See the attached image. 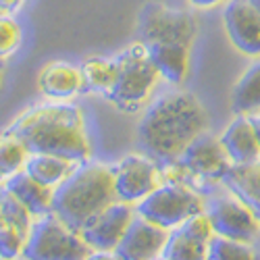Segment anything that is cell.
<instances>
[{
    "label": "cell",
    "mask_w": 260,
    "mask_h": 260,
    "mask_svg": "<svg viewBox=\"0 0 260 260\" xmlns=\"http://www.w3.org/2000/svg\"><path fill=\"white\" fill-rule=\"evenodd\" d=\"M208 127V115L200 100L189 92H171L146 108L138 125L142 154L158 167L173 165L183 150Z\"/></svg>",
    "instance_id": "cell-1"
},
{
    "label": "cell",
    "mask_w": 260,
    "mask_h": 260,
    "mask_svg": "<svg viewBox=\"0 0 260 260\" xmlns=\"http://www.w3.org/2000/svg\"><path fill=\"white\" fill-rule=\"evenodd\" d=\"M5 132L17 136L29 154H54L75 162H88L92 156L83 113L67 100H54L29 108Z\"/></svg>",
    "instance_id": "cell-2"
},
{
    "label": "cell",
    "mask_w": 260,
    "mask_h": 260,
    "mask_svg": "<svg viewBox=\"0 0 260 260\" xmlns=\"http://www.w3.org/2000/svg\"><path fill=\"white\" fill-rule=\"evenodd\" d=\"M117 202L113 167L102 162H79L52 193V214L79 233L98 212Z\"/></svg>",
    "instance_id": "cell-3"
},
{
    "label": "cell",
    "mask_w": 260,
    "mask_h": 260,
    "mask_svg": "<svg viewBox=\"0 0 260 260\" xmlns=\"http://www.w3.org/2000/svg\"><path fill=\"white\" fill-rule=\"evenodd\" d=\"M117 58V81L104 98L111 100L119 111L134 113L142 108L160 79L156 67L148 56L142 42H134Z\"/></svg>",
    "instance_id": "cell-4"
},
{
    "label": "cell",
    "mask_w": 260,
    "mask_h": 260,
    "mask_svg": "<svg viewBox=\"0 0 260 260\" xmlns=\"http://www.w3.org/2000/svg\"><path fill=\"white\" fill-rule=\"evenodd\" d=\"M231 167L221 140L204 132L191 140L175 162L160 167V171L162 181H181L193 187V183H221Z\"/></svg>",
    "instance_id": "cell-5"
},
{
    "label": "cell",
    "mask_w": 260,
    "mask_h": 260,
    "mask_svg": "<svg viewBox=\"0 0 260 260\" xmlns=\"http://www.w3.org/2000/svg\"><path fill=\"white\" fill-rule=\"evenodd\" d=\"M90 252L81 235L50 212L31 223L21 256L25 260H85Z\"/></svg>",
    "instance_id": "cell-6"
},
{
    "label": "cell",
    "mask_w": 260,
    "mask_h": 260,
    "mask_svg": "<svg viewBox=\"0 0 260 260\" xmlns=\"http://www.w3.org/2000/svg\"><path fill=\"white\" fill-rule=\"evenodd\" d=\"M206 200L191 185L181 181H162L152 193L138 202L136 214L165 229L179 227L191 214L202 212Z\"/></svg>",
    "instance_id": "cell-7"
},
{
    "label": "cell",
    "mask_w": 260,
    "mask_h": 260,
    "mask_svg": "<svg viewBox=\"0 0 260 260\" xmlns=\"http://www.w3.org/2000/svg\"><path fill=\"white\" fill-rule=\"evenodd\" d=\"M198 34L196 19L183 9H173L160 3H148L138 17V40L142 44L169 42L191 46Z\"/></svg>",
    "instance_id": "cell-8"
},
{
    "label": "cell",
    "mask_w": 260,
    "mask_h": 260,
    "mask_svg": "<svg viewBox=\"0 0 260 260\" xmlns=\"http://www.w3.org/2000/svg\"><path fill=\"white\" fill-rule=\"evenodd\" d=\"M204 210L212 223L214 235L252 244L256 240V235L260 233V223L256 219V214L233 191L206 200Z\"/></svg>",
    "instance_id": "cell-9"
},
{
    "label": "cell",
    "mask_w": 260,
    "mask_h": 260,
    "mask_svg": "<svg viewBox=\"0 0 260 260\" xmlns=\"http://www.w3.org/2000/svg\"><path fill=\"white\" fill-rule=\"evenodd\" d=\"M113 179L117 200L136 204L162 183V171L146 154H129L113 167Z\"/></svg>",
    "instance_id": "cell-10"
},
{
    "label": "cell",
    "mask_w": 260,
    "mask_h": 260,
    "mask_svg": "<svg viewBox=\"0 0 260 260\" xmlns=\"http://www.w3.org/2000/svg\"><path fill=\"white\" fill-rule=\"evenodd\" d=\"M134 216H136V208L132 204L117 200L111 206H106L102 212H98L94 219L79 231V235L92 250L115 252V248L123 240L129 223L134 221Z\"/></svg>",
    "instance_id": "cell-11"
},
{
    "label": "cell",
    "mask_w": 260,
    "mask_h": 260,
    "mask_svg": "<svg viewBox=\"0 0 260 260\" xmlns=\"http://www.w3.org/2000/svg\"><path fill=\"white\" fill-rule=\"evenodd\" d=\"M223 23L237 50L260 56V11L250 0H229L223 11Z\"/></svg>",
    "instance_id": "cell-12"
},
{
    "label": "cell",
    "mask_w": 260,
    "mask_h": 260,
    "mask_svg": "<svg viewBox=\"0 0 260 260\" xmlns=\"http://www.w3.org/2000/svg\"><path fill=\"white\" fill-rule=\"evenodd\" d=\"M169 240V229L150 223L144 216L136 214L129 223L123 240L115 248L119 260H152L160 256Z\"/></svg>",
    "instance_id": "cell-13"
},
{
    "label": "cell",
    "mask_w": 260,
    "mask_h": 260,
    "mask_svg": "<svg viewBox=\"0 0 260 260\" xmlns=\"http://www.w3.org/2000/svg\"><path fill=\"white\" fill-rule=\"evenodd\" d=\"M219 140L233 165H250L260 160V138L252 117L237 115Z\"/></svg>",
    "instance_id": "cell-14"
},
{
    "label": "cell",
    "mask_w": 260,
    "mask_h": 260,
    "mask_svg": "<svg viewBox=\"0 0 260 260\" xmlns=\"http://www.w3.org/2000/svg\"><path fill=\"white\" fill-rule=\"evenodd\" d=\"M38 85L42 94L50 100H71L83 92L81 69L69 62H50L42 69Z\"/></svg>",
    "instance_id": "cell-15"
},
{
    "label": "cell",
    "mask_w": 260,
    "mask_h": 260,
    "mask_svg": "<svg viewBox=\"0 0 260 260\" xmlns=\"http://www.w3.org/2000/svg\"><path fill=\"white\" fill-rule=\"evenodd\" d=\"M148 50V56L156 67L160 79L179 85L185 81L189 71V48L185 44H169V42H152L144 44Z\"/></svg>",
    "instance_id": "cell-16"
},
{
    "label": "cell",
    "mask_w": 260,
    "mask_h": 260,
    "mask_svg": "<svg viewBox=\"0 0 260 260\" xmlns=\"http://www.w3.org/2000/svg\"><path fill=\"white\" fill-rule=\"evenodd\" d=\"M7 189L13 196L23 204L31 216H46L52 212V193L54 187H48L44 183L36 181L34 177H29L27 173L21 169L15 175H11L5 181Z\"/></svg>",
    "instance_id": "cell-17"
},
{
    "label": "cell",
    "mask_w": 260,
    "mask_h": 260,
    "mask_svg": "<svg viewBox=\"0 0 260 260\" xmlns=\"http://www.w3.org/2000/svg\"><path fill=\"white\" fill-rule=\"evenodd\" d=\"M231 108L235 115H260V58L254 60L237 79L231 92Z\"/></svg>",
    "instance_id": "cell-18"
},
{
    "label": "cell",
    "mask_w": 260,
    "mask_h": 260,
    "mask_svg": "<svg viewBox=\"0 0 260 260\" xmlns=\"http://www.w3.org/2000/svg\"><path fill=\"white\" fill-rule=\"evenodd\" d=\"M79 167V162L69 160V158H60L54 154H29L23 171L36 181L44 183L48 187H56L62 183L71 173Z\"/></svg>",
    "instance_id": "cell-19"
},
{
    "label": "cell",
    "mask_w": 260,
    "mask_h": 260,
    "mask_svg": "<svg viewBox=\"0 0 260 260\" xmlns=\"http://www.w3.org/2000/svg\"><path fill=\"white\" fill-rule=\"evenodd\" d=\"M221 183L235 196H240L250 208L260 206V160L250 165H233Z\"/></svg>",
    "instance_id": "cell-20"
},
{
    "label": "cell",
    "mask_w": 260,
    "mask_h": 260,
    "mask_svg": "<svg viewBox=\"0 0 260 260\" xmlns=\"http://www.w3.org/2000/svg\"><path fill=\"white\" fill-rule=\"evenodd\" d=\"M79 69L83 77V92H96L106 96L117 81V58L94 56L85 60Z\"/></svg>",
    "instance_id": "cell-21"
},
{
    "label": "cell",
    "mask_w": 260,
    "mask_h": 260,
    "mask_svg": "<svg viewBox=\"0 0 260 260\" xmlns=\"http://www.w3.org/2000/svg\"><path fill=\"white\" fill-rule=\"evenodd\" d=\"M29 150L17 136L3 132L0 134V183H5L11 175L25 167Z\"/></svg>",
    "instance_id": "cell-22"
},
{
    "label": "cell",
    "mask_w": 260,
    "mask_h": 260,
    "mask_svg": "<svg viewBox=\"0 0 260 260\" xmlns=\"http://www.w3.org/2000/svg\"><path fill=\"white\" fill-rule=\"evenodd\" d=\"M208 244L185 235L179 227L169 233V240L160 252L167 260H206Z\"/></svg>",
    "instance_id": "cell-23"
},
{
    "label": "cell",
    "mask_w": 260,
    "mask_h": 260,
    "mask_svg": "<svg viewBox=\"0 0 260 260\" xmlns=\"http://www.w3.org/2000/svg\"><path fill=\"white\" fill-rule=\"evenodd\" d=\"M206 260H256V254L246 242L212 235V240L208 242Z\"/></svg>",
    "instance_id": "cell-24"
},
{
    "label": "cell",
    "mask_w": 260,
    "mask_h": 260,
    "mask_svg": "<svg viewBox=\"0 0 260 260\" xmlns=\"http://www.w3.org/2000/svg\"><path fill=\"white\" fill-rule=\"evenodd\" d=\"M0 216H3L7 223H11L13 227H17L25 237L29 235V229H31V214H29V210L7 189V185H0Z\"/></svg>",
    "instance_id": "cell-25"
},
{
    "label": "cell",
    "mask_w": 260,
    "mask_h": 260,
    "mask_svg": "<svg viewBox=\"0 0 260 260\" xmlns=\"http://www.w3.org/2000/svg\"><path fill=\"white\" fill-rule=\"evenodd\" d=\"M23 40L19 21L13 15L0 13V58L7 60L11 54H15Z\"/></svg>",
    "instance_id": "cell-26"
},
{
    "label": "cell",
    "mask_w": 260,
    "mask_h": 260,
    "mask_svg": "<svg viewBox=\"0 0 260 260\" xmlns=\"http://www.w3.org/2000/svg\"><path fill=\"white\" fill-rule=\"evenodd\" d=\"M27 237L21 233L17 227H13L11 223H7L3 216H0V258L3 260H15L23 252Z\"/></svg>",
    "instance_id": "cell-27"
},
{
    "label": "cell",
    "mask_w": 260,
    "mask_h": 260,
    "mask_svg": "<svg viewBox=\"0 0 260 260\" xmlns=\"http://www.w3.org/2000/svg\"><path fill=\"white\" fill-rule=\"evenodd\" d=\"M179 229H181L185 235L193 237V240H198V242H204V244H208V242L212 240V235H214V229H212V223H210V219H208L206 210L191 214L187 221H183V223L179 225Z\"/></svg>",
    "instance_id": "cell-28"
},
{
    "label": "cell",
    "mask_w": 260,
    "mask_h": 260,
    "mask_svg": "<svg viewBox=\"0 0 260 260\" xmlns=\"http://www.w3.org/2000/svg\"><path fill=\"white\" fill-rule=\"evenodd\" d=\"M25 0H0V13L5 15H15L21 7H23Z\"/></svg>",
    "instance_id": "cell-29"
},
{
    "label": "cell",
    "mask_w": 260,
    "mask_h": 260,
    "mask_svg": "<svg viewBox=\"0 0 260 260\" xmlns=\"http://www.w3.org/2000/svg\"><path fill=\"white\" fill-rule=\"evenodd\" d=\"M85 260H119V256L115 252H108V250H92Z\"/></svg>",
    "instance_id": "cell-30"
},
{
    "label": "cell",
    "mask_w": 260,
    "mask_h": 260,
    "mask_svg": "<svg viewBox=\"0 0 260 260\" xmlns=\"http://www.w3.org/2000/svg\"><path fill=\"white\" fill-rule=\"evenodd\" d=\"M191 7H198V9H212L216 5H221L223 0H187Z\"/></svg>",
    "instance_id": "cell-31"
},
{
    "label": "cell",
    "mask_w": 260,
    "mask_h": 260,
    "mask_svg": "<svg viewBox=\"0 0 260 260\" xmlns=\"http://www.w3.org/2000/svg\"><path fill=\"white\" fill-rule=\"evenodd\" d=\"M252 121H254V127H256V132H258V138H260V115L252 117Z\"/></svg>",
    "instance_id": "cell-32"
},
{
    "label": "cell",
    "mask_w": 260,
    "mask_h": 260,
    "mask_svg": "<svg viewBox=\"0 0 260 260\" xmlns=\"http://www.w3.org/2000/svg\"><path fill=\"white\" fill-rule=\"evenodd\" d=\"M252 212L256 214V219H258V223H260V206H256V208H252Z\"/></svg>",
    "instance_id": "cell-33"
},
{
    "label": "cell",
    "mask_w": 260,
    "mask_h": 260,
    "mask_svg": "<svg viewBox=\"0 0 260 260\" xmlns=\"http://www.w3.org/2000/svg\"><path fill=\"white\" fill-rule=\"evenodd\" d=\"M250 3H252V5H254L258 11H260V0H250Z\"/></svg>",
    "instance_id": "cell-34"
},
{
    "label": "cell",
    "mask_w": 260,
    "mask_h": 260,
    "mask_svg": "<svg viewBox=\"0 0 260 260\" xmlns=\"http://www.w3.org/2000/svg\"><path fill=\"white\" fill-rule=\"evenodd\" d=\"M3 69H5V60H3V58H0V71H3Z\"/></svg>",
    "instance_id": "cell-35"
},
{
    "label": "cell",
    "mask_w": 260,
    "mask_h": 260,
    "mask_svg": "<svg viewBox=\"0 0 260 260\" xmlns=\"http://www.w3.org/2000/svg\"><path fill=\"white\" fill-rule=\"evenodd\" d=\"M152 260H167L165 256H156V258H152Z\"/></svg>",
    "instance_id": "cell-36"
},
{
    "label": "cell",
    "mask_w": 260,
    "mask_h": 260,
    "mask_svg": "<svg viewBox=\"0 0 260 260\" xmlns=\"http://www.w3.org/2000/svg\"><path fill=\"white\" fill-rule=\"evenodd\" d=\"M0 83H3V71H0Z\"/></svg>",
    "instance_id": "cell-37"
},
{
    "label": "cell",
    "mask_w": 260,
    "mask_h": 260,
    "mask_svg": "<svg viewBox=\"0 0 260 260\" xmlns=\"http://www.w3.org/2000/svg\"><path fill=\"white\" fill-rule=\"evenodd\" d=\"M0 260H3V258H0Z\"/></svg>",
    "instance_id": "cell-38"
}]
</instances>
